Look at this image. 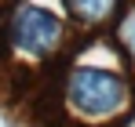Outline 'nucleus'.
Segmentation results:
<instances>
[{
  "label": "nucleus",
  "mask_w": 135,
  "mask_h": 127,
  "mask_svg": "<svg viewBox=\"0 0 135 127\" xmlns=\"http://www.w3.org/2000/svg\"><path fill=\"white\" fill-rule=\"evenodd\" d=\"M66 102L80 116L102 120V116H113V113H120V109L128 105V84H124V76H117L110 69L80 65V69L69 73Z\"/></svg>",
  "instance_id": "1"
},
{
  "label": "nucleus",
  "mask_w": 135,
  "mask_h": 127,
  "mask_svg": "<svg viewBox=\"0 0 135 127\" xmlns=\"http://www.w3.org/2000/svg\"><path fill=\"white\" fill-rule=\"evenodd\" d=\"M62 40V22L55 11L37 7V4H22L11 18V44L26 51V55H47Z\"/></svg>",
  "instance_id": "2"
},
{
  "label": "nucleus",
  "mask_w": 135,
  "mask_h": 127,
  "mask_svg": "<svg viewBox=\"0 0 135 127\" xmlns=\"http://www.w3.org/2000/svg\"><path fill=\"white\" fill-rule=\"evenodd\" d=\"M62 4H66L69 15L77 22H84V25H99V22H106L117 11V0H62Z\"/></svg>",
  "instance_id": "3"
},
{
  "label": "nucleus",
  "mask_w": 135,
  "mask_h": 127,
  "mask_svg": "<svg viewBox=\"0 0 135 127\" xmlns=\"http://www.w3.org/2000/svg\"><path fill=\"white\" fill-rule=\"evenodd\" d=\"M124 36H128V44H132V47H135V22H132V25H128V33H124Z\"/></svg>",
  "instance_id": "4"
}]
</instances>
